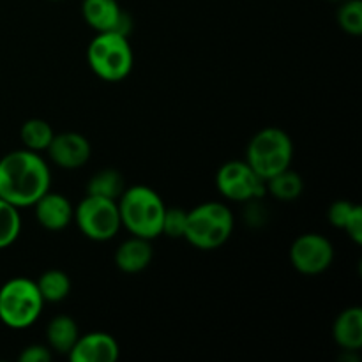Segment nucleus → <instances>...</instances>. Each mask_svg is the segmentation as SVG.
Segmentation results:
<instances>
[{"mask_svg":"<svg viewBox=\"0 0 362 362\" xmlns=\"http://www.w3.org/2000/svg\"><path fill=\"white\" fill-rule=\"evenodd\" d=\"M233 214L221 202H205L187 212L184 239L198 250L221 247L233 232Z\"/></svg>","mask_w":362,"mask_h":362,"instance_id":"nucleus-3","label":"nucleus"},{"mask_svg":"<svg viewBox=\"0 0 362 362\" xmlns=\"http://www.w3.org/2000/svg\"><path fill=\"white\" fill-rule=\"evenodd\" d=\"M293 159V141L279 127H265L251 138L246 151V163L260 179L267 180L290 168Z\"/></svg>","mask_w":362,"mask_h":362,"instance_id":"nucleus-5","label":"nucleus"},{"mask_svg":"<svg viewBox=\"0 0 362 362\" xmlns=\"http://www.w3.org/2000/svg\"><path fill=\"white\" fill-rule=\"evenodd\" d=\"M187 225V211L179 207H166L165 218H163L161 235L165 233L170 239H184Z\"/></svg>","mask_w":362,"mask_h":362,"instance_id":"nucleus-23","label":"nucleus"},{"mask_svg":"<svg viewBox=\"0 0 362 362\" xmlns=\"http://www.w3.org/2000/svg\"><path fill=\"white\" fill-rule=\"evenodd\" d=\"M46 152H48L49 159L59 168L78 170L87 165L92 151L90 144H88V140L83 134L74 133V131H66V133H55Z\"/></svg>","mask_w":362,"mask_h":362,"instance_id":"nucleus-11","label":"nucleus"},{"mask_svg":"<svg viewBox=\"0 0 362 362\" xmlns=\"http://www.w3.org/2000/svg\"><path fill=\"white\" fill-rule=\"evenodd\" d=\"M53 136H55V131L42 119H28L20 129V138L25 148L34 152L46 151Z\"/></svg>","mask_w":362,"mask_h":362,"instance_id":"nucleus-20","label":"nucleus"},{"mask_svg":"<svg viewBox=\"0 0 362 362\" xmlns=\"http://www.w3.org/2000/svg\"><path fill=\"white\" fill-rule=\"evenodd\" d=\"M120 223L131 235L156 239L161 235L166 205L163 198L148 186L126 187L117 200Z\"/></svg>","mask_w":362,"mask_h":362,"instance_id":"nucleus-2","label":"nucleus"},{"mask_svg":"<svg viewBox=\"0 0 362 362\" xmlns=\"http://www.w3.org/2000/svg\"><path fill=\"white\" fill-rule=\"evenodd\" d=\"M81 14L88 27L95 32H119L127 35L133 27L131 16L117 0H83Z\"/></svg>","mask_w":362,"mask_h":362,"instance_id":"nucleus-10","label":"nucleus"},{"mask_svg":"<svg viewBox=\"0 0 362 362\" xmlns=\"http://www.w3.org/2000/svg\"><path fill=\"white\" fill-rule=\"evenodd\" d=\"M90 69L105 81H122L133 69V48L127 35L119 32H98L87 48Z\"/></svg>","mask_w":362,"mask_h":362,"instance_id":"nucleus-4","label":"nucleus"},{"mask_svg":"<svg viewBox=\"0 0 362 362\" xmlns=\"http://www.w3.org/2000/svg\"><path fill=\"white\" fill-rule=\"evenodd\" d=\"M124 189H126L124 175L113 168L99 170L87 182V194L110 198V200H119Z\"/></svg>","mask_w":362,"mask_h":362,"instance_id":"nucleus-17","label":"nucleus"},{"mask_svg":"<svg viewBox=\"0 0 362 362\" xmlns=\"http://www.w3.org/2000/svg\"><path fill=\"white\" fill-rule=\"evenodd\" d=\"M45 300L35 281L13 278L0 288V322L11 329H27L41 317Z\"/></svg>","mask_w":362,"mask_h":362,"instance_id":"nucleus-6","label":"nucleus"},{"mask_svg":"<svg viewBox=\"0 0 362 362\" xmlns=\"http://www.w3.org/2000/svg\"><path fill=\"white\" fill-rule=\"evenodd\" d=\"M52 349L46 345H30L20 354L18 361L20 362H48L52 361Z\"/></svg>","mask_w":362,"mask_h":362,"instance_id":"nucleus-25","label":"nucleus"},{"mask_svg":"<svg viewBox=\"0 0 362 362\" xmlns=\"http://www.w3.org/2000/svg\"><path fill=\"white\" fill-rule=\"evenodd\" d=\"M80 338V329L78 324L67 315H59L53 318L46 327V339H48V346L55 350L57 354H69L74 343Z\"/></svg>","mask_w":362,"mask_h":362,"instance_id":"nucleus-16","label":"nucleus"},{"mask_svg":"<svg viewBox=\"0 0 362 362\" xmlns=\"http://www.w3.org/2000/svg\"><path fill=\"white\" fill-rule=\"evenodd\" d=\"M32 207L35 209V218L42 228L49 232H60L67 228L74 218V209L64 194L46 191Z\"/></svg>","mask_w":362,"mask_h":362,"instance_id":"nucleus-13","label":"nucleus"},{"mask_svg":"<svg viewBox=\"0 0 362 362\" xmlns=\"http://www.w3.org/2000/svg\"><path fill=\"white\" fill-rule=\"evenodd\" d=\"M332 338L345 352H357L362 346V310L352 306L343 310L332 325Z\"/></svg>","mask_w":362,"mask_h":362,"instance_id":"nucleus-15","label":"nucleus"},{"mask_svg":"<svg viewBox=\"0 0 362 362\" xmlns=\"http://www.w3.org/2000/svg\"><path fill=\"white\" fill-rule=\"evenodd\" d=\"M343 230L349 233V237L354 240V243L362 244V207L361 205H356V209L352 211V214H350L349 221H346L345 228Z\"/></svg>","mask_w":362,"mask_h":362,"instance_id":"nucleus-26","label":"nucleus"},{"mask_svg":"<svg viewBox=\"0 0 362 362\" xmlns=\"http://www.w3.org/2000/svg\"><path fill=\"white\" fill-rule=\"evenodd\" d=\"M154 250L148 239L133 235L126 239L115 251V265L126 274H138L151 265Z\"/></svg>","mask_w":362,"mask_h":362,"instance_id":"nucleus-14","label":"nucleus"},{"mask_svg":"<svg viewBox=\"0 0 362 362\" xmlns=\"http://www.w3.org/2000/svg\"><path fill=\"white\" fill-rule=\"evenodd\" d=\"M21 218L20 209L0 198V250L9 247L20 237Z\"/></svg>","mask_w":362,"mask_h":362,"instance_id":"nucleus-21","label":"nucleus"},{"mask_svg":"<svg viewBox=\"0 0 362 362\" xmlns=\"http://www.w3.org/2000/svg\"><path fill=\"white\" fill-rule=\"evenodd\" d=\"M265 189L272 194L274 198L283 202H292L300 197L304 189L303 177L293 170L286 168L283 172L276 173L274 177L265 180Z\"/></svg>","mask_w":362,"mask_h":362,"instance_id":"nucleus-18","label":"nucleus"},{"mask_svg":"<svg viewBox=\"0 0 362 362\" xmlns=\"http://www.w3.org/2000/svg\"><path fill=\"white\" fill-rule=\"evenodd\" d=\"M334 260L331 240L320 233H304L293 240L290 247V262L293 269L304 276H317L327 271Z\"/></svg>","mask_w":362,"mask_h":362,"instance_id":"nucleus-9","label":"nucleus"},{"mask_svg":"<svg viewBox=\"0 0 362 362\" xmlns=\"http://www.w3.org/2000/svg\"><path fill=\"white\" fill-rule=\"evenodd\" d=\"M119 354V343L113 336L106 332H88L78 338L67 357L73 362H115Z\"/></svg>","mask_w":362,"mask_h":362,"instance_id":"nucleus-12","label":"nucleus"},{"mask_svg":"<svg viewBox=\"0 0 362 362\" xmlns=\"http://www.w3.org/2000/svg\"><path fill=\"white\" fill-rule=\"evenodd\" d=\"M35 285H37L39 293H41L45 303H60L71 292L69 276L59 269H49V271L42 272Z\"/></svg>","mask_w":362,"mask_h":362,"instance_id":"nucleus-19","label":"nucleus"},{"mask_svg":"<svg viewBox=\"0 0 362 362\" xmlns=\"http://www.w3.org/2000/svg\"><path fill=\"white\" fill-rule=\"evenodd\" d=\"M52 184L45 159L34 151H13L0 159V198L14 207H32Z\"/></svg>","mask_w":362,"mask_h":362,"instance_id":"nucleus-1","label":"nucleus"},{"mask_svg":"<svg viewBox=\"0 0 362 362\" xmlns=\"http://www.w3.org/2000/svg\"><path fill=\"white\" fill-rule=\"evenodd\" d=\"M356 205L357 204H352V202H349V200L334 202V204H332L327 211L329 223H331L332 226H336V228L343 230L345 228L346 221H349L350 214H352V211L356 209Z\"/></svg>","mask_w":362,"mask_h":362,"instance_id":"nucleus-24","label":"nucleus"},{"mask_svg":"<svg viewBox=\"0 0 362 362\" xmlns=\"http://www.w3.org/2000/svg\"><path fill=\"white\" fill-rule=\"evenodd\" d=\"M74 221L87 239L105 243L119 233L120 212L117 200L87 194L74 209Z\"/></svg>","mask_w":362,"mask_h":362,"instance_id":"nucleus-7","label":"nucleus"},{"mask_svg":"<svg viewBox=\"0 0 362 362\" xmlns=\"http://www.w3.org/2000/svg\"><path fill=\"white\" fill-rule=\"evenodd\" d=\"M216 186L232 202H253L265 194V180L246 161H228L218 170Z\"/></svg>","mask_w":362,"mask_h":362,"instance_id":"nucleus-8","label":"nucleus"},{"mask_svg":"<svg viewBox=\"0 0 362 362\" xmlns=\"http://www.w3.org/2000/svg\"><path fill=\"white\" fill-rule=\"evenodd\" d=\"M338 23L346 34H362V2L361 0H345L338 11Z\"/></svg>","mask_w":362,"mask_h":362,"instance_id":"nucleus-22","label":"nucleus"},{"mask_svg":"<svg viewBox=\"0 0 362 362\" xmlns=\"http://www.w3.org/2000/svg\"><path fill=\"white\" fill-rule=\"evenodd\" d=\"M52 2H59V0H52Z\"/></svg>","mask_w":362,"mask_h":362,"instance_id":"nucleus-27","label":"nucleus"}]
</instances>
